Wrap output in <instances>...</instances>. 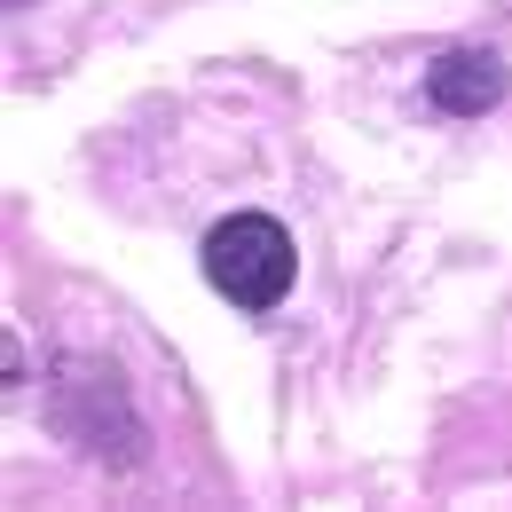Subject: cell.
I'll return each mask as SVG.
<instances>
[{
    "label": "cell",
    "mask_w": 512,
    "mask_h": 512,
    "mask_svg": "<svg viewBox=\"0 0 512 512\" xmlns=\"http://www.w3.org/2000/svg\"><path fill=\"white\" fill-rule=\"evenodd\" d=\"M205 284L229 300V308H276L292 292V237L268 221V213H229L213 221L205 237Z\"/></svg>",
    "instance_id": "1"
},
{
    "label": "cell",
    "mask_w": 512,
    "mask_h": 512,
    "mask_svg": "<svg viewBox=\"0 0 512 512\" xmlns=\"http://www.w3.org/2000/svg\"><path fill=\"white\" fill-rule=\"evenodd\" d=\"M426 95H434V111H449V119H481V111L505 103V64L489 48H449L442 64L426 71Z\"/></svg>",
    "instance_id": "2"
}]
</instances>
